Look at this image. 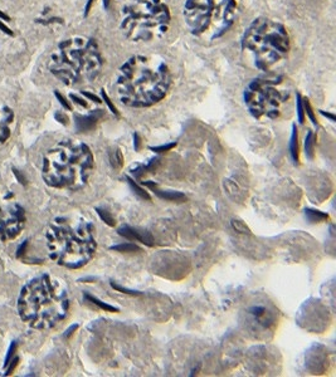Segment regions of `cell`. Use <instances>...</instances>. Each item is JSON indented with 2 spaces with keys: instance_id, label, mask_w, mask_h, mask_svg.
<instances>
[{
  "instance_id": "obj_30",
  "label": "cell",
  "mask_w": 336,
  "mask_h": 377,
  "mask_svg": "<svg viewBox=\"0 0 336 377\" xmlns=\"http://www.w3.org/2000/svg\"><path fill=\"white\" fill-rule=\"evenodd\" d=\"M56 96H57V97H58L59 102H61V104H62L63 106H65V108H67V109H72L71 105L68 104V102H67V100H66V98L63 97V96H61V94H59L58 92H56Z\"/></svg>"
},
{
  "instance_id": "obj_36",
  "label": "cell",
  "mask_w": 336,
  "mask_h": 377,
  "mask_svg": "<svg viewBox=\"0 0 336 377\" xmlns=\"http://www.w3.org/2000/svg\"><path fill=\"white\" fill-rule=\"evenodd\" d=\"M134 139H135V150L139 151V148H140V139H139V136L135 135V136H134Z\"/></svg>"
},
{
  "instance_id": "obj_20",
  "label": "cell",
  "mask_w": 336,
  "mask_h": 377,
  "mask_svg": "<svg viewBox=\"0 0 336 377\" xmlns=\"http://www.w3.org/2000/svg\"><path fill=\"white\" fill-rule=\"evenodd\" d=\"M314 133L309 132L305 139V155H306L309 159H313L314 157Z\"/></svg>"
},
{
  "instance_id": "obj_15",
  "label": "cell",
  "mask_w": 336,
  "mask_h": 377,
  "mask_svg": "<svg viewBox=\"0 0 336 377\" xmlns=\"http://www.w3.org/2000/svg\"><path fill=\"white\" fill-rule=\"evenodd\" d=\"M148 185H150V184H148ZM150 186L153 188L154 192H155L160 199H164V200H168V201H185L186 200V196L184 194H181V192L162 191V190H159V188H155L153 184H151Z\"/></svg>"
},
{
  "instance_id": "obj_4",
  "label": "cell",
  "mask_w": 336,
  "mask_h": 377,
  "mask_svg": "<svg viewBox=\"0 0 336 377\" xmlns=\"http://www.w3.org/2000/svg\"><path fill=\"white\" fill-rule=\"evenodd\" d=\"M93 166V155L87 145L62 140L43 156L42 177L50 188L74 191L87 184Z\"/></svg>"
},
{
  "instance_id": "obj_19",
  "label": "cell",
  "mask_w": 336,
  "mask_h": 377,
  "mask_svg": "<svg viewBox=\"0 0 336 377\" xmlns=\"http://www.w3.org/2000/svg\"><path fill=\"white\" fill-rule=\"evenodd\" d=\"M86 298H87L90 302H92L93 304H96V306H97L98 308H101L102 311H106V312H118L117 308H115L113 306H110V304L105 303V302H101L100 299H97L96 297H92V295H90V294H86Z\"/></svg>"
},
{
  "instance_id": "obj_26",
  "label": "cell",
  "mask_w": 336,
  "mask_h": 377,
  "mask_svg": "<svg viewBox=\"0 0 336 377\" xmlns=\"http://www.w3.org/2000/svg\"><path fill=\"white\" fill-rule=\"evenodd\" d=\"M18 362H19L18 357H17V358H14V359H10V362L8 363V365H6V367H8V370H6V372H5L6 376H8V375H12L13 372H14L15 367L18 366Z\"/></svg>"
},
{
  "instance_id": "obj_2",
  "label": "cell",
  "mask_w": 336,
  "mask_h": 377,
  "mask_svg": "<svg viewBox=\"0 0 336 377\" xmlns=\"http://www.w3.org/2000/svg\"><path fill=\"white\" fill-rule=\"evenodd\" d=\"M69 295L63 280L42 274L22 288L18 313L23 322L36 330L56 327L67 317Z\"/></svg>"
},
{
  "instance_id": "obj_5",
  "label": "cell",
  "mask_w": 336,
  "mask_h": 377,
  "mask_svg": "<svg viewBox=\"0 0 336 377\" xmlns=\"http://www.w3.org/2000/svg\"><path fill=\"white\" fill-rule=\"evenodd\" d=\"M102 68V57L93 39L72 37L57 44L49 54L48 71L66 85L96 80Z\"/></svg>"
},
{
  "instance_id": "obj_25",
  "label": "cell",
  "mask_w": 336,
  "mask_h": 377,
  "mask_svg": "<svg viewBox=\"0 0 336 377\" xmlns=\"http://www.w3.org/2000/svg\"><path fill=\"white\" fill-rule=\"evenodd\" d=\"M15 351H17V342H12V345H10L9 350H8V354H6V357H5V363H4V366L6 367V365L10 362V359H12L13 355L15 354Z\"/></svg>"
},
{
  "instance_id": "obj_11",
  "label": "cell",
  "mask_w": 336,
  "mask_h": 377,
  "mask_svg": "<svg viewBox=\"0 0 336 377\" xmlns=\"http://www.w3.org/2000/svg\"><path fill=\"white\" fill-rule=\"evenodd\" d=\"M246 323L253 333H267L276 326V312L267 304H252L246 312Z\"/></svg>"
},
{
  "instance_id": "obj_16",
  "label": "cell",
  "mask_w": 336,
  "mask_h": 377,
  "mask_svg": "<svg viewBox=\"0 0 336 377\" xmlns=\"http://www.w3.org/2000/svg\"><path fill=\"white\" fill-rule=\"evenodd\" d=\"M305 215L309 219L311 223H322V221H326L329 219V215L325 214V212L318 211V210H313V209H306L305 210Z\"/></svg>"
},
{
  "instance_id": "obj_23",
  "label": "cell",
  "mask_w": 336,
  "mask_h": 377,
  "mask_svg": "<svg viewBox=\"0 0 336 377\" xmlns=\"http://www.w3.org/2000/svg\"><path fill=\"white\" fill-rule=\"evenodd\" d=\"M96 211H97V214L100 215L101 220L105 221V223H106L109 227H115V220H113V218H112L111 214H110L109 211L100 209V208H97V209H96Z\"/></svg>"
},
{
  "instance_id": "obj_14",
  "label": "cell",
  "mask_w": 336,
  "mask_h": 377,
  "mask_svg": "<svg viewBox=\"0 0 336 377\" xmlns=\"http://www.w3.org/2000/svg\"><path fill=\"white\" fill-rule=\"evenodd\" d=\"M102 112H100V109H97L96 112L91 113L87 116H77L76 117V127L78 132H87L91 131L96 124H97L98 118L101 117Z\"/></svg>"
},
{
  "instance_id": "obj_18",
  "label": "cell",
  "mask_w": 336,
  "mask_h": 377,
  "mask_svg": "<svg viewBox=\"0 0 336 377\" xmlns=\"http://www.w3.org/2000/svg\"><path fill=\"white\" fill-rule=\"evenodd\" d=\"M290 151H291L292 160L298 164V142H297V130L296 127H293V132L291 136V146H290Z\"/></svg>"
},
{
  "instance_id": "obj_7",
  "label": "cell",
  "mask_w": 336,
  "mask_h": 377,
  "mask_svg": "<svg viewBox=\"0 0 336 377\" xmlns=\"http://www.w3.org/2000/svg\"><path fill=\"white\" fill-rule=\"evenodd\" d=\"M170 25V12L161 0H129L121 10L122 33L136 43L161 38Z\"/></svg>"
},
{
  "instance_id": "obj_28",
  "label": "cell",
  "mask_w": 336,
  "mask_h": 377,
  "mask_svg": "<svg viewBox=\"0 0 336 377\" xmlns=\"http://www.w3.org/2000/svg\"><path fill=\"white\" fill-rule=\"evenodd\" d=\"M173 147H175V144H169L166 146H159V147H151V150L155 151V152H165V151L171 150Z\"/></svg>"
},
{
  "instance_id": "obj_12",
  "label": "cell",
  "mask_w": 336,
  "mask_h": 377,
  "mask_svg": "<svg viewBox=\"0 0 336 377\" xmlns=\"http://www.w3.org/2000/svg\"><path fill=\"white\" fill-rule=\"evenodd\" d=\"M15 122L14 111L9 106L0 104V146L6 144L13 133Z\"/></svg>"
},
{
  "instance_id": "obj_6",
  "label": "cell",
  "mask_w": 336,
  "mask_h": 377,
  "mask_svg": "<svg viewBox=\"0 0 336 377\" xmlns=\"http://www.w3.org/2000/svg\"><path fill=\"white\" fill-rule=\"evenodd\" d=\"M242 49L254 67L261 71H269L289 53V33L278 21L257 19L246 30Z\"/></svg>"
},
{
  "instance_id": "obj_9",
  "label": "cell",
  "mask_w": 336,
  "mask_h": 377,
  "mask_svg": "<svg viewBox=\"0 0 336 377\" xmlns=\"http://www.w3.org/2000/svg\"><path fill=\"white\" fill-rule=\"evenodd\" d=\"M289 98L281 88V81L256 80L245 91V102L253 117L273 120L281 113V107Z\"/></svg>"
},
{
  "instance_id": "obj_3",
  "label": "cell",
  "mask_w": 336,
  "mask_h": 377,
  "mask_svg": "<svg viewBox=\"0 0 336 377\" xmlns=\"http://www.w3.org/2000/svg\"><path fill=\"white\" fill-rule=\"evenodd\" d=\"M49 258L68 269H80L93 258L97 243L93 225L81 216H58L45 231Z\"/></svg>"
},
{
  "instance_id": "obj_21",
  "label": "cell",
  "mask_w": 336,
  "mask_h": 377,
  "mask_svg": "<svg viewBox=\"0 0 336 377\" xmlns=\"http://www.w3.org/2000/svg\"><path fill=\"white\" fill-rule=\"evenodd\" d=\"M126 179H127V181H129V185L131 186V188H133L135 194H137L140 196V198L145 199V200H151L150 195L148 194V191H145L144 188H140V186L137 185V184H135V181H134V180H131L130 177H126Z\"/></svg>"
},
{
  "instance_id": "obj_33",
  "label": "cell",
  "mask_w": 336,
  "mask_h": 377,
  "mask_svg": "<svg viewBox=\"0 0 336 377\" xmlns=\"http://www.w3.org/2000/svg\"><path fill=\"white\" fill-rule=\"evenodd\" d=\"M71 98L74 101V102H76V104L81 105V106H82V107L87 106V104H86V102L82 100V98H78V97H77V96H74V94H71Z\"/></svg>"
},
{
  "instance_id": "obj_22",
  "label": "cell",
  "mask_w": 336,
  "mask_h": 377,
  "mask_svg": "<svg viewBox=\"0 0 336 377\" xmlns=\"http://www.w3.org/2000/svg\"><path fill=\"white\" fill-rule=\"evenodd\" d=\"M111 251H121V253H134V251H140L141 249L135 244H118L111 247Z\"/></svg>"
},
{
  "instance_id": "obj_1",
  "label": "cell",
  "mask_w": 336,
  "mask_h": 377,
  "mask_svg": "<svg viewBox=\"0 0 336 377\" xmlns=\"http://www.w3.org/2000/svg\"><path fill=\"white\" fill-rule=\"evenodd\" d=\"M171 73L165 59L159 56H135L122 64L116 80V91L122 104L149 107L165 97Z\"/></svg>"
},
{
  "instance_id": "obj_8",
  "label": "cell",
  "mask_w": 336,
  "mask_h": 377,
  "mask_svg": "<svg viewBox=\"0 0 336 377\" xmlns=\"http://www.w3.org/2000/svg\"><path fill=\"white\" fill-rule=\"evenodd\" d=\"M236 0H186L184 19L193 36L201 41L218 39L236 21Z\"/></svg>"
},
{
  "instance_id": "obj_27",
  "label": "cell",
  "mask_w": 336,
  "mask_h": 377,
  "mask_svg": "<svg viewBox=\"0 0 336 377\" xmlns=\"http://www.w3.org/2000/svg\"><path fill=\"white\" fill-rule=\"evenodd\" d=\"M297 111H298V121H300L301 124H304V107H302V104H301L300 96L297 97Z\"/></svg>"
},
{
  "instance_id": "obj_29",
  "label": "cell",
  "mask_w": 336,
  "mask_h": 377,
  "mask_svg": "<svg viewBox=\"0 0 336 377\" xmlns=\"http://www.w3.org/2000/svg\"><path fill=\"white\" fill-rule=\"evenodd\" d=\"M27 248H28V240H25V242L22 243L21 247L18 248V251H17V258H21V256H23L24 254H25Z\"/></svg>"
},
{
  "instance_id": "obj_32",
  "label": "cell",
  "mask_w": 336,
  "mask_h": 377,
  "mask_svg": "<svg viewBox=\"0 0 336 377\" xmlns=\"http://www.w3.org/2000/svg\"><path fill=\"white\" fill-rule=\"evenodd\" d=\"M13 171H14V175L17 176V179L19 180V183H22L23 185H27V179L24 177V175L22 174V172H19L18 170H15V168Z\"/></svg>"
},
{
  "instance_id": "obj_34",
  "label": "cell",
  "mask_w": 336,
  "mask_h": 377,
  "mask_svg": "<svg viewBox=\"0 0 336 377\" xmlns=\"http://www.w3.org/2000/svg\"><path fill=\"white\" fill-rule=\"evenodd\" d=\"M305 107H306V109H307V113H309L310 118H311V120H313V122H314V124H316V121H315V117H314V113H313V111H311V107H310L309 102H305Z\"/></svg>"
},
{
  "instance_id": "obj_37",
  "label": "cell",
  "mask_w": 336,
  "mask_h": 377,
  "mask_svg": "<svg viewBox=\"0 0 336 377\" xmlns=\"http://www.w3.org/2000/svg\"><path fill=\"white\" fill-rule=\"evenodd\" d=\"M0 18L4 19V21H9V17H8V15H5V14H3V13H1V12H0Z\"/></svg>"
},
{
  "instance_id": "obj_13",
  "label": "cell",
  "mask_w": 336,
  "mask_h": 377,
  "mask_svg": "<svg viewBox=\"0 0 336 377\" xmlns=\"http://www.w3.org/2000/svg\"><path fill=\"white\" fill-rule=\"evenodd\" d=\"M118 234L121 236H125L126 239H130V240H136V242H140L145 245H154V240L151 238V235L146 231H139V230L134 229L130 227H122L118 229Z\"/></svg>"
},
{
  "instance_id": "obj_24",
  "label": "cell",
  "mask_w": 336,
  "mask_h": 377,
  "mask_svg": "<svg viewBox=\"0 0 336 377\" xmlns=\"http://www.w3.org/2000/svg\"><path fill=\"white\" fill-rule=\"evenodd\" d=\"M232 228H233L236 231H238V233H243V234H251V230H249V228L247 227V225L243 223V221L241 220H237V219H234V220H232Z\"/></svg>"
},
{
  "instance_id": "obj_10",
  "label": "cell",
  "mask_w": 336,
  "mask_h": 377,
  "mask_svg": "<svg viewBox=\"0 0 336 377\" xmlns=\"http://www.w3.org/2000/svg\"><path fill=\"white\" fill-rule=\"evenodd\" d=\"M25 211L14 195L0 196V242L15 239L25 227Z\"/></svg>"
},
{
  "instance_id": "obj_31",
  "label": "cell",
  "mask_w": 336,
  "mask_h": 377,
  "mask_svg": "<svg viewBox=\"0 0 336 377\" xmlns=\"http://www.w3.org/2000/svg\"><path fill=\"white\" fill-rule=\"evenodd\" d=\"M112 287L115 289H117V291H120V292L122 293H127V294H133V295H137L140 294L139 292H134V291H129V289H125V288H121V287H118V286H115L113 283H112Z\"/></svg>"
},
{
  "instance_id": "obj_17",
  "label": "cell",
  "mask_w": 336,
  "mask_h": 377,
  "mask_svg": "<svg viewBox=\"0 0 336 377\" xmlns=\"http://www.w3.org/2000/svg\"><path fill=\"white\" fill-rule=\"evenodd\" d=\"M110 162H111L112 168H121L122 164H124V159H122V153L118 148H115L110 152Z\"/></svg>"
},
{
  "instance_id": "obj_35",
  "label": "cell",
  "mask_w": 336,
  "mask_h": 377,
  "mask_svg": "<svg viewBox=\"0 0 336 377\" xmlns=\"http://www.w3.org/2000/svg\"><path fill=\"white\" fill-rule=\"evenodd\" d=\"M0 29H3V32L6 33V34H9V36H12V34H13L12 30H10L8 27H6V25H4V24L1 23V21H0Z\"/></svg>"
},
{
  "instance_id": "obj_38",
  "label": "cell",
  "mask_w": 336,
  "mask_h": 377,
  "mask_svg": "<svg viewBox=\"0 0 336 377\" xmlns=\"http://www.w3.org/2000/svg\"><path fill=\"white\" fill-rule=\"evenodd\" d=\"M0 1H5V0H0Z\"/></svg>"
}]
</instances>
